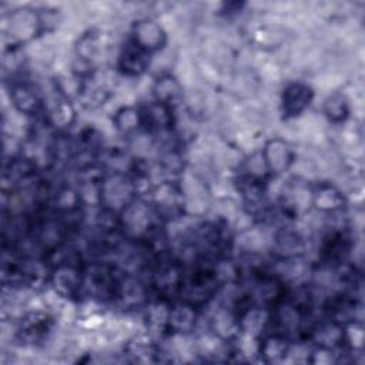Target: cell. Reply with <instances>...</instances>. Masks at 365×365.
Here are the masks:
<instances>
[{
	"instance_id": "cell-1",
	"label": "cell",
	"mask_w": 365,
	"mask_h": 365,
	"mask_svg": "<svg viewBox=\"0 0 365 365\" xmlns=\"http://www.w3.org/2000/svg\"><path fill=\"white\" fill-rule=\"evenodd\" d=\"M222 284L224 281L217 262L208 259H195L190 269H184L178 297L180 299L201 308L218 294Z\"/></svg>"
},
{
	"instance_id": "cell-2",
	"label": "cell",
	"mask_w": 365,
	"mask_h": 365,
	"mask_svg": "<svg viewBox=\"0 0 365 365\" xmlns=\"http://www.w3.org/2000/svg\"><path fill=\"white\" fill-rule=\"evenodd\" d=\"M138 200V190L131 177L123 171L106 174L98 191V205L114 214H121Z\"/></svg>"
},
{
	"instance_id": "cell-3",
	"label": "cell",
	"mask_w": 365,
	"mask_h": 365,
	"mask_svg": "<svg viewBox=\"0 0 365 365\" xmlns=\"http://www.w3.org/2000/svg\"><path fill=\"white\" fill-rule=\"evenodd\" d=\"M150 192V205L161 222H174L185 214V194L180 182L163 180L153 185Z\"/></svg>"
},
{
	"instance_id": "cell-4",
	"label": "cell",
	"mask_w": 365,
	"mask_h": 365,
	"mask_svg": "<svg viewBox=\"0 0 365 365\" xmlns=\"http://www.w3.org/2000/svg\"><path fill=\"white\" fill-rule=\"evenodd\" d=\"M83 294L100 302H114L117 287L123 275L121 271L108 262H90L83 267Z\"/></svg>"
},
{
	"instance_id": "cell-5",
	"label": "cell",
	"mask_w": 365,
	"mask_h": 365,
	"mask_svg": "<svg viewBox=\"0 0 365 365\" xmlns=\"http://www.w3.org/2000/svg\"><path fill=\"white\" fill-rule=\"evenodd\" d=\"M47 282L58 297L76 299L83 295V267L74 259H57L48 271Z\"/></svg>"
},
{
	"instance_id": "cell-6",
	"label": "cell",
	"mask_w": 365,
	"mask_h": 365,
	"mask_svg": "<svg viewBox=\"0 0 365 365\" xmlns=\"http://www.w3.org/2000/svg\"><path fill=\"white\" fill-rule=\"evenodd\" d=\"M44 16L31 7H19L9 14L7 31L13 46H23L38 37L46 30Z\"/></svg>"
},
{
	"instance_id": "cell-7",
	"label": "cell",
	"mask_w": 365,
	"mask_h": 365,
	"mask_svg": "<svg viewBox=\"0 0 365 365\" xmlns=\"http://www.w3.org/2000/svg\"><path fill=\"white\" fill-rule=\"evenodd\" d=\"M184 268L182 265L171 258H161L157 261L151 271V288L155 297L171 301V298L180 295V288L182 284Z\"/></svg>"
},
{
	"instance_id": "cell-8",
	"label": "cell",
	"mask_w": 365,
	"mask_h": 365,
	"mask_svg": "<svg viewBox=\"0 0 365 365\" xmlns=\"http://www.w3.org/2000/svg\"><path fill=\"white\" fill-rule=\"evenodd\" d=\"M101 68L78 78L77 98L87 110H96L104 106L113 96V84Z\"/></svg>"
},
{
	"instance_id": "cell-9",
	"label": "cell",
	"mask_w": 365,
	"mask_h": 365,
	"mask_svg": "<svg viewBox=\"0 0 365 365\" xmlns=\"http://www.w3.org/2000/svg\"><path fill=\"white\" fill-rule=\"evenodd\" d=\"M312 207V187L301 178H289L281 192V208L287 218L295 220Z\"/></svg>"
},
{
	"instance_id": "cell-10",
	"label": "cell",
	"mask_w": 365,
	"mask_h": 365,
	"mask_svg": "<svg viewBox=\"0 0 365 365\" xmlns=\"http://www.w3.org/2000/svg\"><path fill=\"white\" fill-rule=\"evenodd\" d=\"M54 318L44 311L27 312L17 325V336L23 344L38 345L51 334Z\"/></svg>"
},
{
	"instance_id": "cell-11",
	"label": "cell",
	"mask_w": 365,
	"mask_h": 365,
	"mask_svg": "<svg viewBox=\"0 0 365 365\" xmlns=\"http://www.w3.org/2000/svg\"><path fill=\"white\" fill-rule=\"evenodd\" d=\"M314 90L304 81H289L281 93V113L285 120L301 115L312 103Z\"/></svg>"
},
{
	"instance_id": "cell-12",
	"label": "cell",
	"mask_w": 365,
	"mask_h": 365,
	"mask_svg": "<svg viewBox=\"0 0 365 365\" xmlns=\"http://www.w3.org/2000/svg\"><path fill=\"white\" fill-rule=\"evenodd\" d=\"M9 94L11 104L19 113L30 117H38L44 113V100L29 81L11 80Z\"/></svg>"
},
{
	"instance_id": "cell-13",
	"label": "cell",
	"mask_w": 365,
	"mask_h": 365,
	"mask_svg": "<svg viewBox=\"0 0 365 365\" xmlns=\"http://www.w3.org/2000/svg\"><path fill=\"white\" fill-rule=\"evenodd\" d=\"M130 40L151 56L165 47L167 33L155 20L140 19L133 24Z\"/></svg>"
},
{
	"instance_id": "cell-14",
	"label": "cell",
	"mask_w": 365,
	"mask_h": 365,
	"mask_svg": "<svg viewBox=\"0 0 365 365\" xmlns=\"http://www.w3.org/2000/svg\"><path fill=\"white\" fill-rule=\"evenodd\" d=\"M352 250V237L346 230L329 232L321 245V261L328 267L341 268L348 259Z\"/></svg>"
},
{
	"instance_id": "cell-15",
	"label": "cell",
	"mask_w": 365,
	"mask_h": 365,
	"mask_svg": "<svg viewBox=\"0 0 365 365\" xmlns=\"http://www.w3.org/2000/svg\"><path fill=\"white\" fill-rule=\"evenodd\" d=\"M43 117L53 130H58L60 133H63L73 125L76 120V110L70 98L57 88L48 104L44 103Z\"/></svg>"
},
{
	"instance_id": "cell-16",
	"label": "cell",
	"mask_w": 365,
	"mask_h": 365,
	"mask_svg": "<svg viewBox=\"0 0 365 365\" xmlns=\"http://www.w3.org/2000/svg\"><path fill=\"white\" fill-rule=\"evenodd\" d=\"M262 158L271 177L284 174L294 163V151L282 138H271L261 150Z\"/></svg>"
},
{
	"instance_id": "cell-17",
	"label": "cell",
	"mask_w": 365,
	"mask_h": 365,
	"mask_svg": "<svg viewBox=\"0 0 365 365\" xmlns=\"http://www.w3.org/2000/svg\"><path fill=\"white\" fill-rule=\"evenodd\" d=\"M272 254L284 262L295 261L305 254V241L298 231L289 227L279 228L272 238Z\"/></svg>"
},
{
	"instance_id": "cell-18",
	"label": "cell",
	"mask_w": 365,
	"mask_h": 365,
	"mask_svg": "<svg viewBox=\"0 0 365 365\" xmlns=\"http://www.w3.org/2000/svg\"><path fill=\"white\" fill-rule=\"evenodd\" d=\"M198 309L190 302L180 299L178 302H171L167 319V334L174 335H188L191 334L198 321Z\"/></svg>"
},
{
	"instance_id": "cell-19",
	"label": "cell",
	"mask_w": 365,
	"mask_h": 365,
	"mask_svg": "<svg viewBox=\"0 0 365 365\" xmlns=\"http://www.w3.org/2000/svg\"><path fill=\"white\" fill-rule=\"evenodd\" d=\"M148 299V288L138 278L123 272L114 302H117L124 309H134L145 305Z\"/></svg>"
},
{
	"instance_id": "cell-20",
	"label": "cell",
	"mask_w": 365,
	"mask_h": 365,
	"mask_svg": "<svg viewBox=\"0 0 365 365\" xmlns=\"http://www.w3.org/2000/svg\"><path fill=\"white\" fill-rule=\"evenodd\" d=\"M143 128L150 133H168L175 124L174 110L153 100L140 107Z\"/></svg>"
},
{
	"instance_id": "cell-21",
	"label": "cell",
	"mask_w": 365,
	"mask_h": 365,
	"mask_svg": "<svg viewBox=\"0 0 365 365\" xmlns=\"http://www.w3.org/2000/svg\"><path fill=\"white\" fill-rule=\"evenodd\" d=\"M291 348L292 339L272 331L271 334H262L258 338L257 355L265 364H277L282 362L291 354Z\"/></svg>"
},
{
	"instance_id": "cell-22",
	"label": "cell",
	"mask_w": 365,
	"mask_h": 365,
	"mask_svg": "<svg viewBox=\"0 0 365 365\" xmlns=\"http://www.w3.org/2000/svg\"><path fill=\"white\" fill-rule=\"evenodd\" d=\"M210 332L224 342H237L241 335L237 312L231 307H220L210 319Z\"/></svg>"
},
{
	"instance_id": "cell-23",
	"label": "cell",
	"mask_w": 365,
	"mask_h": 365,
	"mask_svg": "<svg viewBox=\"0 0 365 365\" xmlns=\"http://www.w3.org/2000/svg\"><path fill=\"white\" fill-rule=\"evenodd\" d=\"M150 66V54L128 40L117 58V68L125 77H140Z\"/></svg>"
},
{
	"instance_id": "cell-24",
	"label": "cell",
	"mask_w": 365,
	"mask_h": 365,
	"mask_svg": "<svg viewBox=\"0 0 365 365\" xmlns=\"http://www.w3.org/2000/svg\"><path fill=\"white\" fill-rule=\"evenodd\" d=\"M346 204L344 192L331 182H318L312 187V207L321 212L341 211Z\"/></svg>"
},
{
	"instance_id": "cell-25",
	"label": "cell",
	"mask_w": 365,
	"mask_h": 365,
	"mask_svg": "<svg viewBox=\"0 0 365 365\" xmlns=\"http://www.w3.org/2000/svg\"><path fill=\"white\" fill-rule=\"evenodd\" d=\"M154 100L175 110L182 98V87L173 74H161L153 84Z\"/></svg>"
},
{
	"instance_id": "cell-26",
	"label": "cell",
	"mask_w": 365,
	"mask_h": 365,
	"mask_svg": "<svg viewBox=\"0 0 365 365\" xmlns=\"http://www.w3.org/2000/svg\"><path fill=\"white\" fill-rule=\"evenodd\" d=\"M125 354L133 362H158L161 349L151 336H137L125 346Z\"/></svg>"
},
{
	"instance_id": "cell-27",
	"label": "cell",
	"mask_w": 365,
	"mask_h": 365,
	"mask_svg": "<svg viewBox=\"0 0 365 365\" xmlns=\"http://www.w3.org/2000/svg\"><path fill=\"white\" fill-rule=\"evenodd\" d=\"M113 124L115 130L124 135L130 137L143 128L141 111L140 107L134 106H123L113 115Z\"/></svg>"
},
{
	"instance_id": "cell-28",
	"label": "cell",
	"mask_w": 365,
	"mask_h": 365,
	"mask_svg": "<svg viewBox=\"0 0 365 365\" xmlns=\"http://www.w3.org/2000/svg\"><path fill=\"white\" fill-rule=\"evenodd\" d=\"M324 114L334 124H344L349 114V103L342 93H334L324 103Z\"/></svg>"
}]
</instances>
